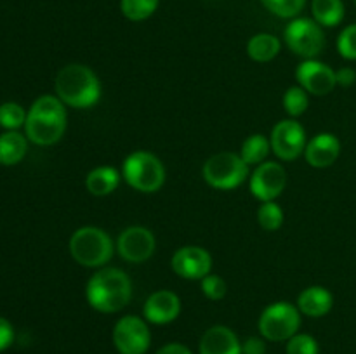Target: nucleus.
<instances>
[{
    "label": "nucleus",
    "instance_id": "obj_22",
    "mask_svg": "<svg viewBox=\"0 0 356 354\" xmlns=\"http://www.w3.org/2000/svg\"><path fill=\"white\" fill-rule=\"evenodd\" d=\"M344 12L346 10H344L343 0H313L312 2L313 19L320 26H337L344 19Z\"/></svg>",
    "mask_w": 356,
    "mask_h": 354
},
{
    "label": "nucleus",
    "instance_id": "obj_4",
    "mask_svg": "<svg viewBox=\"0 0 356 354\" xmlns=\"http://www.w3.org/2000/svg\"><path fill=\"white\" fill-rule=\"evenodd\" d=\"M68 248L75 262L86 267H103L113 255V242L104 229L83 226L72 235Z\"/></svg>",
    "mask_w": 356,
    "mask_h": 354
},
{
    "label": "nucleus",
    "instance_id": "obj_29",
    "mask_svg": "<svg viewBox=\"0 0 356 354\" xmlns=\"http://www.w3.org/2000/svg\"><path fill=\"white\" fill-rule=\"evenodd\" d=\"M287 354H318V344L308 333H296L287 340Z\"/></svg>",
    "mask_w": 356,
    "mask_h": 354
},
{
    "label": "nucleus",
    "instance_id": "obj_21",
    "mask_svg": "<svg viewBox=\"0 0 356 354\" xmlns=\"http://www.w3.org/2000/svg\"><path fill=\"white\" fill-rule=\"evenodd\" d=\"M282 44L275 35L271 33H257L247 44V54L250 59L257 62H268L275 59L280 52Z\"/></svg>",
    "mask_w": 356,
    "mask_h": 354
},
{
    "label": "nucleus",
    "instance_id": "obj_35",
    "mask_svg": "<svg viewBox=\"0 0 356 354\" xmlns=\"http://www.w3.org/2000/svg\"><path fill=\"white\" fill-rule=\"evenodd\" d=\"M155 354H191V351L188 349L184 344L172 342V344H167V346H163L162 349L156 351Z\"/></svg>",
    "mask_w": 356,
    "mask_h": 354
},
{
    "label": "nucleus",
    "instance_id": "obj_3",
    "mask_svg": "<svg viewBox=\"0 0 356 354\" xmlns=\"http://www.w3.org/2000/svg\"><path fill=\"white\" fill-rule=\"evenodd\" d=\"M56 94L65 106L90 108L99 101L101 82L96 73L86 65L65 66L56 76Z\"/></svg>",
    "mask_w": 356,
    "mask_h": 354
},
{
    "label": "nucleus",
    "instance_id": "obj_8",
    "mask_svg": "<svg viewBox=\"0 0 356 354\" xmlns=\"http://www.w3.org/2000/svg\"><path fill=\"white\" fill-rule=\"evenodd\" d=\"M285 44L294 54L315 59L325 49V33L312 17H294L285 28Z\"/></svg>",
    "mask_w": 356,
    "mask_h": 354
},
{
    "label": "nucleus",
    "instance_id": "obj_36",
    "mask_svg": "<svg viewBox=\"0 0 356 354\" xmlns=\"http://www.w3.org/2000/svg\"><path fill=\"white\" fill-rule=\"evenodd\" d=\"M353 2H355V6H356V0H353Z\"/></svg>",
    "mask_w": 356,
    "mask_h": 354
},
{
    "label": "nucleus",
    "instance_id": "obj_23",
    "mask_svg": "<svg viewBox=\"0 0 356 354\" xmlns=\"http://www.w3.org/2000/svg\"><path fill=\"white\" fill-rule=\"evenodd\" d=\"M270 151H271L270 139L264 137L263 134H254L243 141L240 156H242V160L247 163V165H259V163H263L264 160H266L268 153Z\"/></svg>",
    "mask_w": 356,
    "mask_h": 354
},
{
    "label": "nucleus",
    "instance_id": "obj_5",
    "mask_svg": "<svg viewBox=\"0 0 356 354\" xmlns=\"http://www.w3.org/2000/svg\"><path fill=\"white\" fill-rule=\"evenodd\" d=\"M125 183L141 193H155L165 183V167L153 153L134 151L124 160Z\"/></svg>",
    "mask_w": 356,
    "mask_h": 354
},
{
    "label": "nucleus",
    "instance_id": "obj_6",
    "mask_svg": "<svg viewBox=\"0 0 356 354\" xmlns=\"http://www.w3.org/2000/svg\"><path fill=\"white\" fill-rule=\"evenodd\" d=\"M202 174L205 183L216 189H235L247 179L249 165L236 153L222 151L212 155L204 163Z\"/></svg>",
    "mask_w": 356,
    "mask_h": 354
},
{
    "label": "nucleus",
    "instance_id": "obj_1",
    "mask_svg": "<svg viewBox=\"0 0 356 354\" xmlns=\"http://www.w3.org/2000/svg\"><path fill=\"white\" fill-rule=\"evenodd\" d=\"M86 297L97 312H118L131 302L132 281L118 267H101L87 281Z\"/></svg>",
    "mask_w": 356,
    "mask_h": 354
},
{
    "label": "nucleus",
    "instance_id": "obj_12",
    "mask_svg": "<svg viewBox=\"0 0 356 354\" xmlns=\"http://www.w3.org/2000/svg\"><path fill=\"white\" fill-rule=\"evenodd\" d=\"M155 236L148 228H143V226H131L124 229L117 239V250L122 259L134 264L148 260L155 252Z\"/></svg>",
    "mask_w": 356,
    "mask_h": 354
},
{
    "label": "nucleus",
    "instance_id": "obj_20",
    "mask_svg": "<svg viewBox=\"0 0 356 354\" xmlns=\"http://www.w3.org/2000/svg\"><path fill=\"white\" fill-rule=\"evenodd\" d=\"M26 151L28 142L23 134L9 130L0 135V163L2 165H16L24 158Z\"/></svg>",
    "mask_w": 356,
    "mask_h": 354
},
{
    "label": "nucleus",
    "instance_id": "obj_14",
    "mask_svg": "<svg viewBox=\"0 0 356 354\" xmlns=\"http://www.w3.org/2000/svg\"><path fill=\"white\" fill-rule=\"evenodd\" d=\"M172 269L177 276L186 280H204L212 269V257L202 246L186 245L172 255Z\"/></svg>",
    "mask_w": 356,
    "mask_h": 354
},
{
    "label": "nucleus",
    "instance_id": "obj_32",
    "mask_svg": "<svg viewBox=\"0 0 356 354\" xmlns=\"http://www.w3.org/2000/svg\"><path fill=\"white\" fill-rule=\"evenodd\" d=\"M242 354H266L264 340L259 339V337H249L242 344Z\"/></svg>",
    "mask_w": 356,
    "mask_h": 354
},
{
    "label": "nucleus",
    "instance_id": "obj_7",
    "mask_svg": "<svg viewBox=\"0 0 356 354\" xmlns=\"http://www.w3.org/2000/svg\"><path fill=\"white\" fill-rule=\"evenodd\" d=\"M261 335L271 342H284L294 337L301 326V311L289 302H275L259 316Z\"/></svg>",
    "mask_w": 356,
    "mask_h": 354
},
{
    "label": "nucleus",
    "instance_id": "obj_10",
    "mask_svg": "<svg viewBox=\"0 0 356 354\" xmlns=\"http://www.w3.org/2000/svg\"><path fill=\"white\" fill-rule=\"evenodd\" d=\"M271 151L284 162H291L301 156L306 149V130L298 120L278 121L271 130Z\"/></svg>",
    "mask_w": 356,
    "mask_h": 354
},
{
    "label": "nucleus",
    "instance_id": "obj_16",
    "mask_svg": "<svg viewBox=\"0 0 356 354\" xmlns=\"http://www.w3.org/2000/svg\"><path fill=\"white\" fill-rule=\"evenodd\" d=\"M339 155L341 141L330 132H322V134L315 135L305 149L306 162L315 169H327V167L334 165Z\"/></svg>",
    "mask_w": 356,
    "mask_h": 354
},
{
    "label": "nucleus",
    "instance_id": "obj_13",
    "mask_svg": "<svg viewBox=\"0 0 356 354\" xmlns=\"http://www.w3.org/2000/svg\"><path fill=\"white\" fill-rule=\"evenodd\" d=\"M296 78L299 85L313 96H327L337 85L336 71L316 59H305L296 69Z\"/></svg>",
    "mask_w": 356,
    "mask_h": 354
},
{
    "label": "nucleus",
    "instance_id": "obj_15",
    "mask_svg": "<svg viewBox=\"0 0 356 354\" xmlns=\"http://www.w3.org/2000/svg\"><path fill=\"white\" fill-rule=\"evenodd\" d=\"M146 321L155 325L172 323L181 314V298L172 290H156L146 298L143 307Z\"/></svg>",
    "mask_w": 356,
    "mask_h": 354
},
{
    "label": "nucleus",
    "instance_id": "obj_9",
    "mask_svg": "<svg viewBox=\"0 0 356 354\" xmlns=\"http://www.w3.org/2000/svg\"><path fill=\"white\" fill-rule=\"evenodd\" d=\"M152 342V333L145 319L127 314L113 328V344L120 354H145Z\"/></svg>",
    "mask_w": 356,
    "mask_h": 354
},
{
    "label": "nucleus",
    "instance_id": "obj_34",
    "mask_svg": "<svg viewBox=\"0 0 356 354\" xmlns=\"http://www.w3.org/2000/svg\"><path fill=\"white\" fill-rule=\"evenodd\" d=\"M336 80L337 85L341 87H351L356 82V71L350 66H344V68L337 69L336 71Z\"/></svg>",
    "mask_w": 356,
    "mask_h": 354
},
{
    "label": "nucleus",
    "instance_id": "obj_18",
    "mask_svg": "<svg viewBox=\"0 0 356 354\" xmlns=\"http://www.w3.org/2000/svg\"><path fill=\"white\" fill-rule=\"evenodd\" d=\"M332 294L325 287H318V285L305 288L298 297V309L309 318H322L332 309Z\"/></svg>",
    "mask_w": 356,
    "mask_h": 354
},
{
    "label": "nucleus",
    "instance_id": "obj_17",
    "mask_svg": "<svg viewBox=\"0 0 356 354\" xmlns=\"http://www.w3.org/2000/svg\"><path fill=\"white\" fill-rule=\"evenodd\" d=\"M200 354H242V342L232 328L216 325L202 335Z\"/></svg>",
    "mask_w": 356,
    "mask_h": 354
},
{
    "label": "nucleus",
    "instance_id": "obj_19",
    "mask_svg": "<svg viewBox=\"0 0 356 354\" xmlns=\"http://www.w3.org/2000/svg\"><path fill=\"white\" fill-rule=\"evenodd\" d=\"M120 184V174L113 167H96L86 177V187L94 196H108Z\"/></svg>",
    "mask_w": 356,
    "mask_h": 354
},
{
    "label": "nucleus",
    "instance_id": "obj_33",
    "mask_svg": "<svg viewBox=\"0 0 356 354\" xmlns=\"http://www.w3.org/2000/svg\"><path fill=\"white\" fill-rule=\"evenodd\" d=\"M14 340L13 325L6 318H0V351L7 349Z\"/></svg>",
    "mask_w": 356,
    "mask_h": 354
},
{
    "label": "nucleus",
    "instance_id": "obj_24",
    "mask_svg": "<svg viewBox=\"0 0 356 354\" xmlns=\"http://www.w3.org/2000/svg\"><path fill=\"white\" fill-rule=\"evenodd\" d=\"M160 0H120V10L129 21H145L155 14Z\"/></svg>",
    "mask_w": 356,
    "mask_h": 354
},
{
    "label": "nucleus",
    "instance_id": "obj_30",
    "mask_svg": "<svg viewBox=\"0 0 356 354\" xmlns=\"http://www.w3.org/2000/svg\"><path fill=\"white\" fill-rule=\"evenodd\" d=\"M337 51L344 59L355 61L356 59V23L350 24L341 31L337 38Z\"/></svg>",
    "mask_w": 356,
    "mask_h": 354
},
{
    "label": "nucleus",
    "instance_id": "obj_31",
    "mask_svg": "<svg viewBox=\"0 0 356 354\" xmlns=\"http://www.w3.org/2000/svg\"><path fill=\"white\" fill-rule=\"evenodd\" d=\"M202 281V294L211 301H221L226 295V281L216 274H207Z\"/></svg>",
    "mask_w": 356,
    "mask_h": 354
},
{
    "label": "nucleus",
    "instance_id": "obj_28",
    "mask_svg": "<svg viewBox=\"0 0 356 354\" xmlns=\"http://www.w3.org/2000/svg\"><path fill=\"white\" fill-rule=\"evenodd\" d=\"M26 121V113L23 106L17 103H3L0 104V127L7 130H16Z\"/></svg>",
    "mask_w": 356,
    "mask_h": 354
},
{
    "label": "nucleus",
    "instance_id": "obj_25",
    "mask_svg": "<svg viewBox=\"0 0 356 354\" xmlns=\"http://www.w3.org/2000/svg\"><path fill=\"white\" fill-rule=\"evenodd\" d=\"M257 222L266 231H277L284 224V210L275 201H263L257 210Z\"/></svg>",
    "mask_w": 356,
    "mask_h": 354
},
{
    "label": "nucleus",
    "instance_id": "obj_11",
    "mask_svg": "<svg viewBox=\"0 0 356 354\" xmlns=\"http://www.w3.org/2000/svg\"><path fill=\"white\" fill-rule=\"evenodd\" d=\"M287 186V172L277 162H264L250 176V191L261 201H275Z\"/></svg>",
    "mask_w": 356,
    "mask_h": 354
},
{
    "label": "nucleus",
    "instance_id": "obj_27",
    "mask_svg": "<svg viewBox=\"0 0 356 354\" xmlns=\"http://www.w3.org/2000/svg\"><path fill=\"white\" fill-rule=\"evenodd\" d=\"M261 3L275 16L289 19V17H298L301 14L306 6V0H261Z\"/></svg>",
    "mask_w": 356,
    "mask_h": 354
},
{
    "label": "nucleus",
    "instance_id": "obj_2",
    "mask_svg": "<svg viewBox=\"0 0 356 354\" xmlns=\"http://www.w3.org/2000/svg\"><path fill=\"white\" fill-rule=\"evenodd\" d=\"M26 137L33 144L51 146L66 130V108L58 96H42L31 104L26 113Z\"/></svg>",
    "mask_w": 356,
    "mask_h": 354
},
{
    "label": "nucleus",
    "instance_id": "obj_26",
    "mask_svg": "<svg viewBox=\"0 0 356 354\" xmlns=\"http://www.w3.org/2000/svg\"><path fill=\"white\" fill-rule=\"evenodd\" d=\"M308 92L302 89L301 85L289 87L284 94V108L287 111V115H291L292 118L301 117L306 110H308Z\"/></svg>",
    "mask_w": 356,
    "mask_h": 354
}]
</instances>
